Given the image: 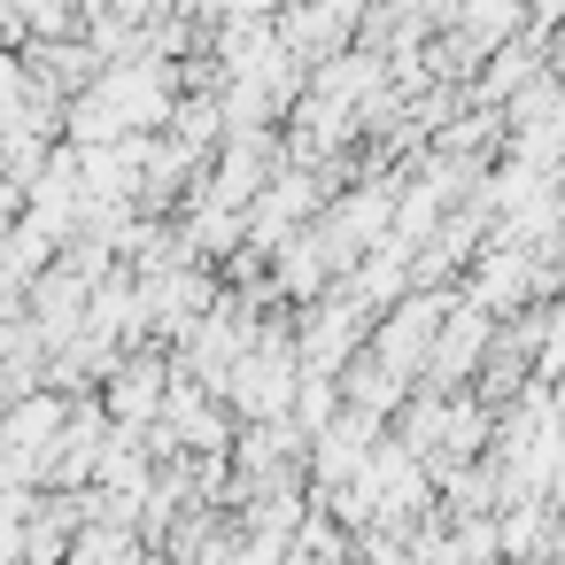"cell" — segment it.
I'll use <instances>...</instances> for the list:
<instances>
[{
    "label": "cell",
    "mask_w": 565,
    "mask_h": 565,
    "mask_svg": "<svg viewBox=\"0 0 565 565\" xmlns=\"http://www.w3.org/2000/svg\"><path fill=\"white\" fill-rule=\"evenodd\" d=\"M434 310H441V302H434V295H418V302H403V310L387 318V333L372 341L387 372H411V364H426V341H434Z\"/></svg>",
    "instance_id": "obj_2"
},
{
    "label": "cell",
    "mask_w": 565,
    "mask_h": 565,
    "mask_svg": "<svg viewBox=\"0 0 565 565\" xmlns=\"http://www.w3.org/2000/svg\"><path fill=\"white\" fill-rule=\"evenodd\" d=\"M480 349H488V310L472 302V310H457V318L426 341V380H434V387H457V380L480 364Z\"/></svg>",
    "instance_id": "obj_1"
},
{
    "label": "cell",
    "mask_w": 565,
    "mask_h": 565,
    "mask_svg": "<svg viewBox=\"0 0 565 565\" xmlns=\"http://www.w3.org/2000/svg\"><path fill=\"white\" fill-rule=\"evenodd\" d=\"M302 550H349V542H341L326 519H310V526H302Z\"/></svg>",
    "instance_id": "obj_5"
},
{
    "label": "cell",
    "mask_w": 565,
    "mask_h": 565,
    "mask_svg": "<svg viewBox=\"0 0 565 565\" xmlns=\"http://www.w3.org/2000/svg\"><path fill=\"white\" fill-rule=\"evenodd\" d=\"M341 395H349L356 411H372V418H380V411H395V403H403V372H387V364H349V387H341Z\"/></svg>",
    "instance_id": "obj_4"
},
{
    "label": "cell",
    "mask_w": 565,
    "mask_h": 565,
    "mask_svg": "<svg viewBox=\"0 0 565 565\" xmlns=\"http://www.w3.org/2000/svg\"><path fill=\"white\" fill-rule=\"evenodd\" d=\"M163 387H171V364L163 356H132V364H117V387H109V411H117V426H148L156 418V403H163Z\"/></svg>",
    "instance_id": "obj_3"
}]
</instances>
